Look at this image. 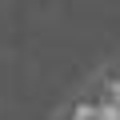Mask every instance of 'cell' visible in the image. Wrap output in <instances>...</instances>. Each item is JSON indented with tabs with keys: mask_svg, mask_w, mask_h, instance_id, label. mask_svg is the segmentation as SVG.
Instances as JSON below:
<instances>
[{
	"mask_svg": "<svg viewBox=\"0 0 120 120\" xmlns=\"http://www.w3.org/2000/svg\"><path fill=\"white\" fill-rule=\"evenodd\" d=\"M108 116H112L108 108H76L72 120H108Z\"/></svg>",
	"mask_w": 120,
	"mask_h": 120,
	"instance_id": "6da1fadb",
	"label": "cell"
},
{
	"mask_svg": "<svg viewBox=\"0 0 120 120\" xmlns=\"http://www.w3.org/2000/svg\"><path fill=\"white\" fill-rule=\"evenodd\" d=\"M108 120H120V112H112V116H108Z\"/></svg>",
	"mask_w": 120,
	"mask_h": 120,
	"instance_id": "7a4b0ae2",
	"label": "cell"
}]
</instances>
